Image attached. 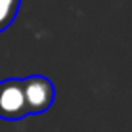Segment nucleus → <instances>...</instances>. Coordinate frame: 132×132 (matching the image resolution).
<instances>
[{
  "label": "nucleus",
  "mask_w": 132,
  "mask_h": 132,
  "mask_svg": "<svg viewBox=\"0 0 132 132\" xmlns=\"http://www.w3.org/2000/svg\"><path fill=\"white\" fill-rule=\"evenodd\" d=\"M23 84V96L27 103V115H38L52 107L56 100V88L48 77L31 75L27 79H21Z\"/></svg>",
  "instance_id": "1"
},
{
  "label": "nucleus",
  "mask_w": 132,
  "mask_h": 132,
  "mask_svg": "<svg viewBox=\"0 0 132 132\" xmlns=\"http://www.w3.org/2000/svg\"><path fill=\"white\" fill-rule=\"evenodd\" d=\"M27 117V103L21 79L0 80V119L17 121Z\"/></svg>",
  "instance_id": "2"
},
{
  "label": "nucleus",
  "mask_w": 132,
  "mask_h": 132,
  "mask_svg": "<svg viewBox=\"0 0 132 132\" xmlns=\"http://www.w3.org/2000/svg\"><path fill=\"white\" fill-rule=\"evenodd\" d=\"M19 6L21 0H0V33L13 23L19 12Z\"/></svg>",
  "instance_id": "3"
}]
</instances>
